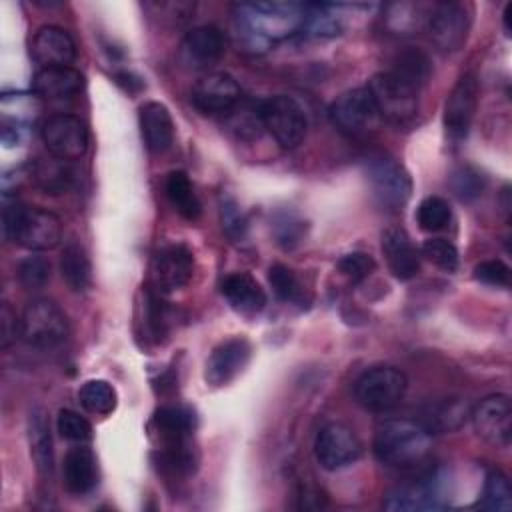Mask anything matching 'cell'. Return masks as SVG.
Wrapping results in <instances>:
<instances>
[{
  "mask_svg": "<svg viewBox=\"0 0 512 512\" xmlns=\"http://www.w3.org/2000/svg\"><path fill=\"white\" fill-rule=\"evenodd\" d=\"M304 24L306 4L300 2H240L234 6L236 36L252 52L302 32Z\"/></svg>",
  "mask_w": 512,
  "mask_h": 512,
  "instance_id": "obj_1",
  "label": "cell"
},
{
  "mask_svg": "<svg viewBox=\"0 0 512 512\" xmlns=\"http://www.w3.org/2000/svg\"><path fill=\"white\" fill-rule=\"evenodd\" d=\"M430 440L432 434L416 420L394 418L376 428L372 448L384 466L406 470L424 462L430 452Z\"/></svg>",
  "mask_w": 512,
  "mask_h": 512,
  "instance_id": "obj_2",
  "label": "cell"
},
{
  "mask_svg": "<svg viewBox=\"0 0 512 512\" xmlns=\"http://www.w3.org/2000/svg\"><path fill=\"white\" fill-rule=\"evenodd\" d=\"M4 234L32 252L52 250L62 240V222L48 210L12 204L4 208Z\"/></svg>",
  "mask_w": 512,
  "mask_h": 512,
  "instance_id": "obj_3",
  "label": "cell"
},
{
  "mask_svg": "<svg viewBox=\"0 0 512 512\" xmlns=\"http://www.w3.org/2000/svg\"><path fill=\"white\" fill-rule=\"evenodd\" d=\"M364 170L376 200L388 210H402L412 194L408 170L386 152L368 154L364 160Z\"/></svg>",
  "mask_w": 512,
  "mask_h": 512,
  "instance_id": "obj_4",
  "label": "cell"
},
{
  "mask_svg": "<svg viewBox=\"0 0 512 512\" xmlns=\"http://www.w3.org/2000/svg\"><path fill=\"white\" fill-rule=\"evenodd\" d=\"M448 504V476L442 468H428L412 482L400 484L388 492L384 508L404 510H438Z\"/></svg>",
  "mask_w": 512,
  "mask_h": 512,
  "instance_id": "obj_5",
  "label": "cell"
},
{
  "mask_svg": "<svg viewBox=\"0 0 512 512\" xmlns=\"http://www.w3.org/2000/svg\"><path fill=\"white\" fill-rule=\"evenodd\" d=\"M408 380L406 374L394 366H372L364 370L356 384V402L370 412H386L394 408L406 394Z\"/></svg>",
  "mask_w": 512,
  "mask_h": 512,
  "instance_id": "obj_6",
  "label": "cell"
},
{
  "mask_svg": "<svg viewBox=\"0 0 512 512\" xmlns=\"http://www.w3.org/2000/svg\"><path fill=\"white\" fill-rule=\"evenodd\" d=\"M20 336L34 348H54L68 338V318L48 298L30 300L20 316Z\"/></svg>",
  "mask_w": 512,
  "mask_h": 512,
  "instance_id": "obj_7",
  "label": "cell"
},
{
  "mask_svg": "<svg viewBox=\"0 0 512 512\" xmlns=\"http://www.w3.org/2000/svg\"><path fill=\"white\" fill-rule=\"evenodd\" d=\"M332 124L350 138H364L378 130L382 118L366 86L340 94L330 106Z\"/></svg>",
  "mask_w": 512,
  "mask_h": 512,
  "instance_id": "obj_8",
  "label": "cell"
},
{
  "mask_svg": "<svg viewBox=\"0 0 512 512\" xmlns=\"http://www.w3.org/2000/svg\"><path fill=\"white\" fill-rule=\"evenodd\" d=\"M368 92L382 120L406 124L418 112V90L396 78L392 72H378L368 80Z\"/></svg>",
  "mask_w": 512,
  "mask_h": 512,
  "instance_id": "obj_9",
  "label": "cell"
},
{
  "mask_svg": "<svg viewBox=\"0 0 512 512\" xmlns=\"http://www.w3.org/2000/svg\"><path fill=\"white\" fill-rule=\"evenodd\" d=\"M260 114L264 128L282 148H296L304 140L308 120L302 106L294 98L276 94L260 104Z\"/></svg>",
  "mask_w": 512,
  "mask_h": 512,
  "instance_id": "obj_10",
  "label": "cell"
},
{
  "mask_svg": "<svg viewBox=\"0 0 512 512\" xmlns=\"http://www.w3.org/2000/svg\"><path fill=\"white\" fill-rule=\"evenodd\" d=\"M362 454V442L344 422L324 424L314 440V456L324 470H342L354 464Z\"/></svg>",
  "mask_w": 512,
  "mask_h": 512,
  "instance_id": "obj_11",
  "label": "cell"
},
{
  "mask_svg": "<svg viewBox=\"0 0 512 512\" xmlns=\"http://www.w3.org/2000/svg\"><path fill=\"white\" fill-rule=\"evenodd\" d=\"M428 34L442 52H456L464 46L470 30V14L466 4L440 2L430 8Z\"/></svg>",
  "mask_w": 512,
  "mask_h": 512,
  "instance_id": "obj_12",
  "label": "cell"
},
{
  "mask_svg": "<svg viewBox=\"0 0 512 512\" xmlns=\"http://www.w3.org/2000/svg\"><path fill=\"white\" fill-rule=\"evenodd\" d=\"M42 142L52 156L68 162L78 160L88 150V130L72 114H54L42 124Z\"/></svg>",
  "mask_w": 512,
  "mask_h": 512,
  "instance_id": "obj_13",
  "label": "cell"
},
{
  "mask_svg": "<svg viewBox=\"0 0 512 512\" xmlns=\"http://www.w3.org/2000/svg\"><path fill=\"white\" fill-rule=\"evenodd\" d=\"M478 104V80L474 74L458 78L444 102V130L452 142L466 138Z\"/></svg>",
  "mask_w": 512,
  "mask_h": 512,
  "instance_id": "obj_14",
  "label": "cell"
},
{
  "mask_svg": "<svg viewBox=\"0 0 512 512\" xmlns=\"http://www.w3.org/2000/svg\"><path fill=\"white\" fill-rule=\"evenodd\" d=\"M476 434L492 446H508L512 436V404L506 394L486 396L470 412Z\"/></svg>",
  "mask_w": 512,
  "mask_h": 512,
  "instance_id": "obj_15",
  "label": "cell"
},
{
  "mask_svg": "<svg viewBox=\"0 0 512 512\" xmlns=\"http://www.w3.org/2000/svg\"><path fill=\"white\" fill-rule=\"evenodd\" d=\"M152 272L160 294L180 290L194 274V254L186 244H168L156 252Z\"/></svg>",
  "mask_w": 512,
  "mask_h": 512,
  "instance_id": "obj_16",
  "label": "cell"
},
{
  "mask_svg": "<svg viewBox=\"0 0 512 512\" xmlns=\"http://www.w3.org/2000/svg\"><path fill=\"white\" fill-rule=\"evenodd\" d=\"M240 98L238 82L226 72H208L192 88V104L204 114H228Z\"/></svg>",
  "mask_w": 512,
  "mask_h": 512,
  "instance_id": "obj_17",
  "label": "cell"
},
{
  "mask_svg": "<svg viewBox=\"0 0 512 512\" xmlns=\"http://www.w3.org/2000/svg\"><path fill=\"white\" fill-rule=\"evenodd\" d=\"M250 356H252V346L246 338L234 336L220 342L208 356L204 380L210 386L230 384L248 366Z\"/></svg>",
  "mask_w": 512,
  "mask_h": 512,
  "instance_id": "obj_18",
  "label": "cell"
},
{
  "mask_svg": "<svg viewBox=\"0 0 512 512\" xmlns=\"http://www.w3.org/2000/svg\"><path fill=\"white\" fill-rule=\"evenodd\" d=\"M32 58L42 66H70L76 58V44L72 36L60 26H42L32 38Z\"/></svg>",
  "mask_w": 512,
  "mask_h": 512,
  "instance_id": "obj_19",
  "label": "cell"
},
{
  "mask_svg": "<svg viewBox=\"0 0 512 512\" xmlns=\"http://www.w3.org/2000/svg\"><path fill=\"white\" fill-rule=\"evenodd\" d=\"M382 252L390 272L398 280H410L420 270V256L404 228H386L382 232Z\"/></svg>",
  "mask_w": 512,
  "mask_h": 512,
  "instance_id": "obj_20",
  "label": "cell"
},
{
  "mask_svg": "<svg viewBox=\"0 0 512 512\" xmlns=\"http://www.w3.org/2000/svg\"><path fill=\"white\" fill-rule=\"evenodd\" d=\"M140 132L146 148L154 154L166 152L174 142V120L160 102H144L138 110Z\"/></svg>",
  "mask_w": 512,
  "mask_h": 512,
  "instance_id": "obj_21",
  "label": "cell"
},
{
  "mask_svg": "<svg viewBox=\"0 0 512 512\" xmlns=\"http://www.w3.org/2000/svg\"><path fill=\"white\" fill-rule=\"evenodd\" d=\"M226 50V40L220 28L212 24L192 28L182 42V54L190 66L204 68L222 58Z\"/></svg>",
  "mask_w": 512,
  "mask_h": 512,
  "instance_id": "obj_22",
  "label": "cell"
},
{
  "mask_svg": "<svg viewBox=\"0 0 512 512\" xmlns=\"http://www.w3.org/2000/svg\"><path fill=\"white\" fill-rule=\"evenodd\" d=\"M84 78L72 66L40 68L32 78V92L42 100H66L80 92Z\"/></svg>",
  "mask_w": 512,
  "mask_h": 512,
  "instance_id": "obj_23",
  "label": "cell"
},
{
  "mask_svg": "<svg viewBox=\"0 0 512 512\" xmlns=\"http://www.w3.org/2000/svg\"><path fill=\"white\" fill-rule=\"evenodd\" d=\"M470 412L464 400L460 398H440L428 402L420 410V418L416 420L430 434H446L464 426Z\"/></svg>",
  "mask_w": 512,
  "mask_h": 512,
  "instance_id": "obj_24",
  "label": "cell"
},
{
  "mask_svg": "<svg viewBox=\"0 0 512 512\" xmlns=\"http://www.w3.org/2000/svg\"><path fill=\"white\" fill-rule=\"evenodd\" d=\"M222 296L226 302L240 314L252 316L258 314L266 304L264 288L246 272L228 274L220 284Z\"/></svg>",
  "mask_w": 512,
  "mask_h": 512,
  "instance_id": "obj_25",
  "label": "cell"
},
{
  "mask_svg": "<svg viewBox=\"0 0 512 512\" xmlns=\"http://www.w3.org/2000/svg\"><path fill=\"white\" fill-rule=\"evenodd\" d=\"M62 480L66 490L72 494L90 492L98 482V466L94 452L84 446L68 450L62 464Z\"/></svg>",
  "mask_w": 512,
  "mask_h": 512,
  "instance_id": "obj_26",
  "label": "cell"
},
{
  "mask_svg": "<svg viewBox=\"0 0 512 512\" xmlns=\"http://www.w3.org/2000/svg\"><path fill=\"white\" fill-rule=\"evenodd\" d=\"M28 444L30 456L40 474L50 476L54 470V448L50 426L42 408H32L28 414Z\"/></svg>",
  "mask_w": 512,
  "mask_h": 512,
  "instance_id": "obj_27",
  "label": "cell"
},
{
  "mask_svg": "<svg viewBox=\"0 0 512 512\" xmlns=\"http://www.w3.org/2000/svg\"><path fill=\"white\" fill-rule=\"evenodd\" d=\"M152 424H154L156 432L162 436L164 444L176 442V440H186L192 436V432L196 428V414L188 406L170 404V406H162L156 410Z\"/></svg>",
  "mask_w": 512,
  "mask_h": 512,
  "instance_id": "obj_28",
  "label": "cell"
},
{
  "mask_svg": "<svg viewBox=\"0 0 512 512\" xmlns=\"http://www.w3.org/2000/svg\"><path fill=\"white\" fill-rule=\"evenodd\" d=\"M32 180L40 190L46 194H62L72 186L74 172L68 166V160L56 158L50 154V158H38L30 168Z\"/></svg>",
  "mask_w": 512,
  "mask_h": 512,
  "instance_id": "obj_29",
  "label": "cell"
},
{
  "mask_svg": "<svg viewBox=\"0 0 512 512\" xmlns=\"http://www.w3.org/2000/svg\"><path fill=\"white\" fill-rule=\"evenodd\" d=\"M62 280L74 292H84L90 286L92 268L86 250L78 242H68L60 254Z\"/></svg>",
  "mask_w": 512,
  "mask_h": 512,
  "instance_id": "obj_30",
  "label": "cell"
},
{
  "mask_svg": "<svg viewBox=\"0 0 512 512\" xmlns=\"http://www.w3.org/2000/svg\"><path fill=\"white\" fill-rule=\"evenodd\" d=\"M166 194H168V200L170 204L174 206V210L194 222L200 218L202 214V204L194 192V186L190 182V178L186 176V172L182 170H174L168 174V180H166Z\"/></svg>",
  "mask_w": 512,
  "mask_h": 512,
  "instance_id": "obj_31",
  "label": "cell"
},
{
  "mask_svg": "<svg viewBox=\"0 0 512 512\" xmlns=\"http://www.w3.org/2000/svg\"><path fill=\"white\" fill-rule=\"evenodd\" d=\"M388 72H392L396 78H400L402 82H406L408 86H412V88H416L420 92V88L430 78L432 64H430L428 56L422 50L410 48V50L400 52L394 58V64H392V68Z\"/></svg>",
  "mask_w": 512,
  "mask_h": 512,
  "instance_id": "obj_32",
  "label": "cell"
},
{
  "mask_svg": "<svg viewBox=\"0 0 512 512\" xmlns=\"http://www.w3.org/2000/svg\"><path fill=\"white\" fill-rule=\"evenodd\" d=\"M82 408L90 414H110L116 408V390L106 380H88L78 390Z\"/></svg>",
  "mask_w": 512,
  "mask_h": 512,
  "instance_id": "obj_33",
  "label": "cell"
},
{
  "mask_svg": "<svg viewBox=\"0 0 512 512\" xmlns=\"http://www.w3.org/2000/svg\"><path fill=\"white\" fill-rule=\"evenodd\" d=\"M482 510H510L512 508V488L508 476L500 470L486 474L482 496L476 504Z\"/></svg>",
  "mask_w": 512,
  "mask_h": 512,
  "instance_id": "obj_34",
  "label": "cell"
},
{
  "mask_svg": "<svg viewBox=\"0 0 512 512\" xmlns=\"http://www.w3.org/2000/svg\"><path fill=\"white\" fill-rule=\"evenodd\" d=\"M450 206L440 196H426L416 210V222L424 232H438L450 222Z\"/></svg>",
  "mask_w": 512,
  "mask_h": 512,
  "instance_id": "obj_35",
  "label": "cell"
},
{
  "mask_svg": "<svg viewBox=\"0 0 512 512\" xmlns=\"http://www.w3.org/2000/svg\"><path fill=\"white\" fill-rule=\"evenodd\" d=\"M450 186H452L454 194L458 196V200L472 202L474 198H478L484 192L486 178L474 166L462 164V166L454 168V172L450 174Z\"/></svg>",
  "mask_w": 512,
  "mask_h": 512,
  "instance_id": "obj_36",
  "label": "cell"
},
{
  "mask_svg": "<svg viewBox=\"0 0 512 512\" xmlns=\"http://www.w3.org/2000/svg\"><path fill=\"white\" fill-rule=\"evenodd\" d=\"M268 282L280 300H284V302H300L302 300V284L292 268H288L284 264L270 266Z\"/></svg>",
  "mask_w": 512,
  "mask_h": 512,
  "instance_id": "obj_37",
  "label": "cell"
},
{
  "mask_svg": "<svg viewBox=\"0 0 512 512\" xmlns=\"http://www.w3.org/2000/svg\"><path fill=\"white\" fill-rule=\"evenodd\" d=\"M18 280L26 290H40L50 280V262L44 256L32 254L20 260Z\"/></svg>",
  "mask_w": 512,
  "mask_h": 512,
  "instance_id": "obj_38",
  "label": "cell"
},
{
  "mask_svg": "<svg viewBox=\"0 0 512 512\" xmlns=\"http://www.w3.org/2000/svg\"><path fill=\"white\" fill-rule=\"evenodd\" d=\"M422 6L416 4H392L388 6V28L398 34H410L414 28H420L422 22H428V16H420Z\"/></svg>",
  "mask_w": 512,
  "mask_h": 512,
  "instance_id": "obj_39",
  "label": "cell"
},
{
  "mask_svg": "<svg viewBox=\"0 0 512 512\" xmlns=\"http://www.w3.org/2000/svg\"><path fill=\"white\" fill-rule=\"evenodd\" d=\"M422 256H426V260H430L432 264H436L444 272H454L458 268V262H460L456 246L452 242H448L446 238H428V240H424Z\"/></svg>",
  "mask_w": 512,
  "mask_h": 512,
  "instance_id": "obj_40",
  "label": "cell"
},
{
  "mask_svg": "<svg viewBox=\"0 0 512 512\" xmlns=\"http://www.w3.org/2000/svg\"><path fill=\"white\" fill-rule=\"evenodd\" d=\"M56 428H58V432L64 440H70V442H76V444H84L92 438L90 422L84 416H80L78 412L68 410V408L58 412Z\"/></svg>",
  "mask_w": 512,
  "mask_h": 512,
  "instance_id": "obj_41",
  "label": "cell"
},
{
  "mask_svg": "<svg viewBox=\"0 0 512 512\" xmlns=\"http://www.w3.org/2000/svg\"><path fill=\"white\" fill-rule=\"evenodd\" d=\"M220 222H222V230L226 232L228 238L238 242L246 236L248 220H246L244 212L240 210V206L236 204V200L230 196L220 198Z\"/></svg>",
  "mask_w": 512,
  "mask_h": 512,
  "instance_id": "obj_42",
  "label": "cell"
},
{
  "mask_svg": "<svg viewBox=\"0 0 512 512\" xmlns=\"http://www.w3.org/2000/svg\"><path fill=\"white\" fill-rule=\"evenodd\" d=\"M228 114H230V128L240 138H256L260 134V130L264 128L260 106L258 108L240 106V110H238V104H236Z\"/></svg>",
  "mask_w": 512,
  "mask_h": 512,
  "instance_id": "obj_43",
  "label": "cell"
},
{
  "mask_svg": "<svg viewBox=\"0 0 512 512\" xmlns=\"http://www.w3.org/2000/svg\"><path fill=\"white\" fill-rule=\"evenodd\" d=\"M144 310H146V324H148V330L150 334L160 340L166 330H168V324H170V312H168V306L160 300V292L156 290H148L146 292V304H144Z\"/></svg>",
  "mask_w": 512,
  "mask_h": 512,
  "instance_id": "obj_44",
  "label": "cell"
},
{
  "mask_svg": "<svg viewBox=\"0 0 512 512\" xmlns=\"http://www.w3.org/2000/svg\"><path fill=\"white\" fill-rule=\"evenodd\" d=\"M306 234V222H302L300 218H296L294 214H280L276 220H274V236H276V242L290 250L294 246H298L302 242Z\"/></svg>",
  "mask_w": 512,
  "mask_h": 512,
  "instance_id": "obj_45",
  "label": "cell"
},
{
  "mask_svg": "<svg viewBox=\"0 0 512 512\" xmlns=\"http://www.w3.org/2000/svg\"><path fill=\"white\" fill-rule=\"evenodd\" d=\"M376 268V262L370 254L366 252H350V254H344L340 260H338V270L350 280V282H362L366 280Z\"/></svg>",
  "mask_w": 512,
  "mask_h": 512,
  "instance_id": "obj_46",
  "label": "cell"
},
{
  "mask_svg": "<svg viewBox=\"0 0 512 512\" xmlns=\"http://www.w3.org/2000/svg\"><path fill=\"white\" fill-rule=\"evenodd\" d=\"M474 278L488 286H502L510 284V268L502 260H484L474 266Z\"/></svg>",
  "mask_w": 512,
  "mask_h": 512,
  "instance_id": "obj_47",
  "label": "cell"
},
{
  "mask_svg": "<svg viewBox=\"0 0 512 512\" xmlns=\"http://www.w3.org/2000/svg\"><path fill=\"white\" fill-rule=\"evenodd\" d=\"M16 336H20V320L16 318L8 302H4L0 308V346L8 348L16 340Z\"/></svg>",
  "mask_w": 512,
  "mask_h": 512,
  "instance_id": "obj_48",
  "label": "cell"
},
{
  "mask_svg": "<svg viewBox=\"0 0 512 512\" xmlns=\"http://www.w3.org/2000/svg\"><path fill=\"white\" fill-rule=\"evenodd\" d=\"M300 508H320L322 506V496L318 490L314 488H300Z\"/></svg>",
  "mask_w": 512,
  "mask_h": 512,
  "instance_id": "obj_49",
  "label": "cell"
},
{
  "mask_svg": "<svg viewBox=\"0 0 512 512\" xmlns=\"http://www.w3.org/2000/svg\"><path fill=\"white\" fill-rule=\"evenodd\" d=\"M510 12H512V4H506V8H504V30H506V34H510Z\"/></svg>",
  "mask_w": 512,
  "mask_h": 512,
  "instance_id": "obj_50",
  "label": "cell"
}]
</instances>
